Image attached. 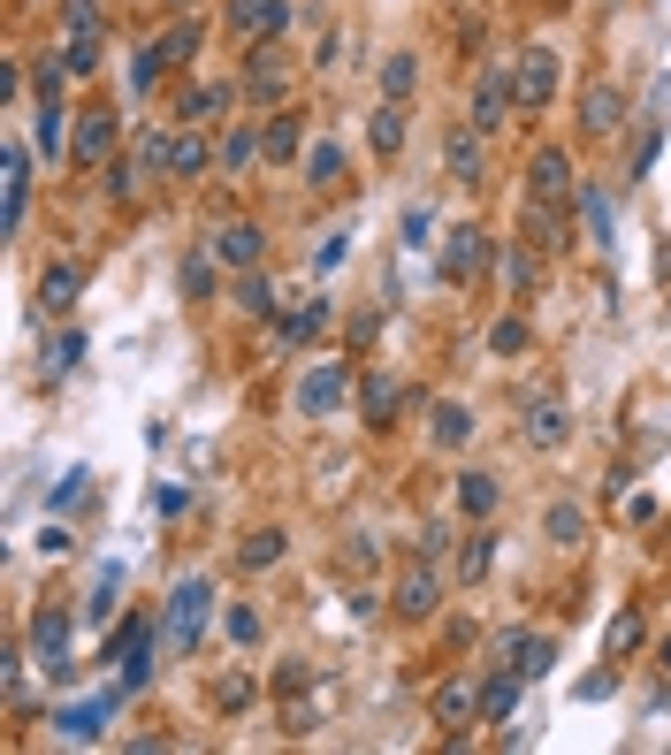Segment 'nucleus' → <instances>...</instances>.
I'll return each mask as SVG.
<instances>
[{
  "label": "nucleus",
  "instance_id": "17",
  "mask_svg": "<svg viewBox=\"0 0 671 755\" xmlns=\"http://www.w3.org/2000/svg\"><path fill=\"white\" fill-rule=\"evenodd\" d=\"M214 260H221V268H252V260H260V229H252V222H221V229H214Z\"/></svg>",
  "mask_w": 671,
  "mask_h": 755
},
{
  "label": "nucleus",
  "instance_id": "8",
  "mask_svg": "<svg viewBox=\"0 0 671 755\" xmlns=\"http://www.w3.org/2000/svg\"><path fill=\"white\" fill-rule=\"evenodd\" d=\"M31 649H38V664L61 679V672H69V610H38V618H31Z\"/></svg>",
  "mask_w": 671,
  "mask_h": 755
},
{
  "label": "nucleus",
  "instance_id": "36",
  "mask_svg": "<svg viewBox=\"0 0 671 755\" xmlns=\"http://www.w3.org/2000/svg\"><path fill=\"white\" fill-rule=\"evenodd\" d=\"M306 183H314V191H336V183H343V146H314V160H306Z\"/></svg>",
  "mask_w": 671,
  "mask_h": 755
},
{
  "label": "nucleus",
  "instance_id": "2",
  "mask_svg": "<svg viewBox=\"0 0 671 755\" xmlns=\"http://www.w3.org/2000/svg\"><path fill=\"white\" fill-rule=\"evenodd\" d=\"M206 604H214V581H175V596H168V641L175 649H191L198 641V626H206Z\"/></svg>",
  "mask_w": 671,
  "mask_h": 755
},
{
  "label": "nucleus",
  "instance_id": "9",
  "mask_svg": "<svg viewBox=\"0 0 671 755\" xmlns=\"http://www.w3.org/2000/svg\"><path fill=\"white\" fill-rule=\"evenodd\" d=\"M481 138H489V131H474V123H458V131L443 138V176H451V183H481Z\"/></svg>",
  "mask_w": 671,
  "mask_h": 755
},
{
  "label": "nucleus",
  "instance_id": "1",
  "mask_svg": "<svg viewBox=\"0 0 671 755\" xmlns=\"http://www.w3.org/2000/svg\"><path fill=\"white\" fill-rule=\"evenodd\" d=\"M526 199H534V206L580 199V191H572V160H565V146H542L534 160H526Z\"/></svg>",
  "mask_w": 671,
  "mask_h": 755
},
{
  "label": "nucleus",
  "instance_id": "48",
  "mask_svg": "<svg viewBox=\"0 0 671 755\" xmlns=\"http://www.w3.org/2000/svg\"><path fill=\"white\" fill-rule=\"evenodd\" d=\"M657 664H664V679H671V641H664V649H657Z\"/></svg>",
  "mask_w": 671,
  "mask_h": 755
},
{
  "label": "nucleus",
  "instance_id": "40",
  "mask_svg": "<svg viewBox=\"0 0 671 755\" xmlns=\"http://www.w3.org/2000/svg\"><path fill=\"white\" fill-rule=\"evenodd\" d=\"M321 320H329V305H306V313H275V336H291V343H298V336H314Z\"/></svg>",
  "mask_w": 671,
  "mask_h": 755
},
{
  "label": "nucleus",
  "instance_id": "30",
  "mask_svg": "<svg viewBox=\"0 0 671 755\" xmlns=\"http://www.w3.org/2000/svg\"><path fill=\"white\" fill-rule=\"evenodd\" d=\"M580 222H588L595 245H611V199H603V183H580Z\"/></svg>",
  "mask_w": 671,
  "mask_h": 755
},
{
  "label": "nucleus",
  "instance_id": "26",
  "mask_svg": "<svg viewBox=\"0 0 671 755\" xmlns=\"http://www.w3.org/2000/svg\"><path fill=\"white\" fill-rule=\"evenodd\" d=\"M435 443H443V451H466V443H474V413H466V405H435Z\"/></svg>",
  "mask_w": 671,
  "mask_h": 755
},
{
  "label": "nucleus",
  "instance_id": "35",
  "mask_svg": "<svg viewBox=\"0 0 671 755\" xmlns=\"http://www.w3.org/2000/svg\"><path fill=\"white\" fill-rule=\"evenodd\" d=\"M489 565H497V534H489V527H481V534H474V542H466V550H458V581H481V573H489Z\"/></svg>",
  "mask_w": 671,
  "mask_h": 755
},
{
  "label": "nucleus",
  "instance_id": "18",
  "mask_svg": "<svg viewBox=\"0 0 671 755\" xmlns=\"http://www.w3.org/2000/svg\"><path fill=\"white\" fill-rule=\"evenodd\" d=\"M519 687H526V679H519L511 664H497V672L481 679V718H489V725H503V718L519 710Z\"/></svg>",
  "mask_w": 671,
  "mask_h": 755
},
{
  "label": "nucleus",
  "instance_id": "38",
  "mask_svg": "<svg viewBox=\"0 0 671 755\" xmlns=\"http://www.w3.org/2000/svg\"><path fill=\"white\" fill-rule=\"evenodd\" d=\"M115 596H123V565H100V581H92V604H84V618H107V610H115Z\"/></svg>",
  "mask_w": 671,
  "mask_h": 755
},
{
  "label": "nucleus",
  "instance_id": "13",
  "mask_svg": "<svg viewBox=\"0 0 671 755\" xmlns=\"http://www.w3.org/2000/svg\"><path fill=\"white\" fill-rule=\"evenodd\" d=\"M503 108H519V100H511V77H503V69H489V77L474 84V108H466V123H474V131H497Z\"/></svg>",
  "mask_w": 671,
  "mask_h": 755
},
{
  "label": "nucleus",
  "instance_id": "7",
  "mask_svg": "<svg viewBox=\"0 0 671 755\" xmlns=\"http://www.w3.org/2000/svg\"><path fill=\"white\" fill-rule=\"evenodd\" d=\"M481 268H489V237H481V222H458L451 245H443V275L451 283H474Z\"/></svg>",
  "mask_w": 671,
  "mask_h": 755
},
{
  "label": "nucleus",
  "instance_id": "16",
  "mask_svg": "<svg viewBox=\"0 0 671 755\" xmlns=\"http://www.w3.org/2000/svg\"><path fill=\"white\" fill-rule=\"evenodd\" d=\"M283 15H291V0H229V31H244V38L283 31Z\"/></svg>",
  "mask_w": 671,
  "mask_h": 755
},
{
  "label": "nucleus",
  "instance_id": "12",
  "mask_svg": "<svg viewBox=\"0 0 671 755\" xmlns=\"http://www.w3.org/2000/svg\"><path fill=\"white\" fill-rule=\"evenodd\" d=\"M0 168H8V176H0V183H8V206H0V229L15 237V229H23V199H31V153H23V146H8V153H0Z\"/></svg>",
  "mask_w": 671,
  "mask_h": 755
},
{
  "label": "nucleus",
  "instance_id": "41",
  "mask_svg": "<svg viewBox=\"0 0 671 755\" xmlns=\"http://www.w3.org/2000/svg\"><path fill=\"white\" fill-rule=\"evenodd\" d=\"M221 626H229V641H244V649L260 641V610H244V604H229V610H221Z\"/></svg>",
  "mask_w": 671,
  "mask_h": 755
},
{
  "label": "nucleus",
  "instance_id": "10",
  "mask_svg": "<svg viewBox=\"0 0 671 755\" xmlns=\"http://www.w3.org/2000/svg\"><path fill=\"white\" fill-rule=\"evenodd\" d=\"M343 390H351L343 367H314V374L298 382V413H306V420H329L336 405H343Z\"/></svg>",
  "mask_w": 671,
  "mask_h": 755
},
{
  "label": "nucleus",
  "instance_id": "31",
  "mask_svg": "<svg viewBox=\"0 0 671 755\" xmlns=\"http://www.w3.org/2000/svg\"><path fill=\"white\" fill-rule=\"evenodd\" d=\"M634 649H641V610L626 604L611 618V633H603V656H634Z\"/></svg>",
  "mask_w": 671,
  "mask_h": 755
},
{
  "label": "nucleus",
  "instance_id": "5",
  "mask_svg": "<svg viewBox=\"0 0 671 755\" xmlns=\"http://www.w3.org/2000/svg\"><path fill=\"white\" fill-rule=\"evenodd\" d=\"M191 54H198V23H191V15H183V23H175V31H161V38H153V46H146V61H138V84H153V77H161V69H183V61H191Z\"/></svg>",
  "mask_w": 671,
  "mask_h": 755
},
{
  "label": "nucleus",
  "instance_id": "6",
  "mask_svg": "<svg viewBox=\"0 0 671 755\" xmlns=\"http://www.w3.org/2000/svg\"><path fill=\"white\" fill-rule=\"evenodd\" d=\"M580 131L588 138H618L626 131V92L618 84H588L580 92Z\"/></svg>",
  "mask_w": 671,
  "mask_h": 755
},
{
  "label": "nucleus",
  "instance_id": "3",
  "mask_svg": "<svg viewBox=\"0 0 671 755\" xmlns=\"http://www.w3.org/2000/svg\"><path fill=\"white\" fill-rule=\"evenodd\" d=\"M549 92H557V54L549 46H526L519 54V77H511V100L534 115V108H549Z\"/></svg>",
  "mask_w": 671,
  "mask_h": 755
},
{
  "label": "nucleus",
  "instance_id": "14",
  "mask_svg": "<svg viewBox=\"0 0 671 755\" xmlns=\"http://www.w3.org/2000/svg\"><path fill=\"white\" fill-rule=\"evenodd\" d=\"M77 160H84V168H107V160H115V115H107V108H92V115L77 123Z\"/></svg>",
  "mask_w": 671,
  "mask_h": 755
},
{
  "label": "nucleus",
  "instance_id": "42",
  "mask_svg": "<svg viewBox=\"0 0 671 755\" xmlns=\"http://www.w3.org/2000/svg\"><path fill=\"white\" fill-rule=\"evenodd\" d=\"M397 397H405L397 382H382V374L366 382V413H374V420H389V413H397Z\"/></svg>",
  "mask_w": 671,
  "mask_h": 755
},
{
  "label": "nucleus",
  "instance_id": "27",
  "mask_svg": "<svg viewBox=\"0 0 671 755\" xmlns=\"http://www.w3.org/2000/svg\"><path fill=\"white\" fill-rule=\"evenodd\" d=\"M275 557H283V527H260V534L237 550V573H268Z\"/></svg>",
  "mask_w": 671,
  "mask_h": 755
},
{
  "label": "nucleus",
  "instance_id": "29",
  "mask_svg": "<svg viewBox=\"0 0 671 755\" xmlns=\"http://www.w3.org/2000/svg\"><path fill=\"white\" fill-rule=\"evenodd\" d=\"M229 100H237V84H198V92L183 100V123H214Z\"/></svg>",
  "mask_w": 671,
  "mask_h": 755
},
{
  "label": "nucleus",
  "instance_id": "47",
  "mask_svg": "<svg viewBox=\"0 0 671 755\" xmlns=\"http://www.w3.org/2000/svg\"><path fill=\"white\" fill-rule=\"evenodd\" d=\"M77 359H84V336H61V343H54V367H61V374H69V367H77Z\"/></svg>",
  "mask_w": 671,
  "mask_h": 755
},
{
  "label": "nucleus",
  "instance_id": "15",
  "mask_svg": "<svg viewBox=\"0 0 671 755\" xmlns=\"http://www.w3.org/2000/svg\"><path fill=\"white\" fill-rule=\"evenodd\" d=\"M389 604L405 610V618H435V604H443V581H435V565H420V573H405Z\"/></svg>",
  "mask_w": 671,
  "mask_h": 755
},
{
  "label": "nucleus",
  "instance_id": "24",
  "mask_svg": "<svg viewBox=\"0 0 671 755\" xmlns=\"http://www.w3.org/2000/svg\"><path fill=\"white\" fill-rule=\"evenodd\" d=\"M237 305H244L252 320H275V313H283V305H275V283H268V275H252V268L237 275Z\"/></svg>",
  "mask_w": 671,
  "mask_h": 755
},
{
  "label": "nucleus",
  "instance_id": "33",
  "mask_svg": "<svg viewBox=\"0 0 671 755\" xmlns=\"http://www.w3.org/2000/svg\"><path fill=\"white\" fill-rule=\"evenodd\" d=\"M412 84H420V54H389V61H382V92H389V100H405Z\"/></svg>",
  "mask_w": 671,
  "mask_h": 755
},
{
  "label": "nucleus",
  "instance_id": "21",
  "mask_svg": "<svg viewBox=\"0 0 671 755\" xmlns=\"http://www.w3.org/2000/svg\"><path fill=\"white\" fill-rule=\"evenodd\" d=\"M77 283H84V268H69V260L46 268V275H38V313H69V305H77Z\"/></svg>",
  "mask_w": 671,
  "mask_h": 755
},
{
  "label": "nucleus",
  "instance_id": "37",
  "mask_svg": "<svg viewBox=\"0 0 671 755\" xmlns=\"http://www.w3.org/2000/svg\"><path fill=\"white\" fill-rule=\"evenodd\" d=\"M214 268H221V260H214V245H206V252H191V260H183V291H191V298H214Z\"/></svg>",
  "mask_w": 671,
  "mask_h": 755
},
{
  "label": "nucleus",
  "instance_id": "43",
  "mask_svg": "<svg viewBox=\"0 0 671 755\" xmlns=\"http://www.w3.org/2000/svg\"><path fill=\"white\" fill-rule=\"evenodd\" d=\"M428 229H435V214H428V206H405V245H412V252L428 245Z\"/></svg>",
  "mask_w": 671,
  "mask_h": 755
},
{
  "label": "nucleus",
  "instance_id": "19",
  "mask_svg": "<svg viewBox=\"0 0 671 755\" xmlns=\"http://www.w3.org/2000/svg\"><path fill=\"white\" fill-rule=\"evenodd\" d=\"M497 504H503V481H497V473H481V465H474V473H458V511H466V519H489Z\"/></svg>",
  "mask_w": 671,
  "mask_h": 755
},
{
  "label": "nucleus",
  "instance_id": "23",
  "mask_svg": "<svg viewBox=\"0 0 671 755\" xmlns=\"http://www.w3.org/2000/svg\"><path fill=\"white\" fill-rule=\"evenodd\" d=\"M252 153H260V131H252V123H237V131H229V138L214 146V168H229V176H244V168H252Z\"/></svg>",
  "mask_w": 671,
  "mask_h": 755
},
{
  "label": "nucleus",
  "instance_id": "25",
  "mask_svg": "<svg viewBox=\"0 0 671 755\" xmlns=\"http://www.w3.org/2000/svg\"><path fill=\"white\" fill-rule=\"evenodd\" d=\"M168 168H175V176H206V168H214V146H206L198 131H183V138L168 146Z\"/></svg>",
  "mask_w": 671,
  "mask_h": 755
},
{
  "label": "nucleus",
  "instance_id": "46",
  "mask_svg": "<svg viewBox=\"0 0 671 755\" xmlns=\"http://www.w3.org/2000/svg\"><path fill=\"white\" fill-rule=\"evenodd\" d=\"M69 31H100V0H69Z\"/></svg>",
  "mask_w": 671,
  "mask_h": 755
},
{
  "label": "nucleus",
  "instance_id": "11",
  "mask_svg": "<svg viewBox=\"0 0 671 755\" xmlns=\"http://www.w3.org/2000/svg\"><path fill=\"white\" fill-rule=\"evenodd\" d=\"M474 718H481V679H451V687H435V725L466 733Z\"/></svg>",
  "mask_w": 671,
  "mask_h": 755
},
{
  "label": "nucleus",
  "instance_id": "34",
  "mask_svg": "<svg viewBox=\"0 0 671 755\" xmlns=\"http://www.w3.org/2000/svg\"><path fill=\"white\" fill-rule=\"evenodd\" d=\"M542 527H549V542H580V534H588V511H580V504H549Z\"/></svg>",
  "mask_w": 671,
  "mask_h": 755
},
{
  "label": "nucleus",
  "instance_id": "45",
  "mask_svg": "<svg viewBox=\"0 0 671 755\" xmlns=\"http://www.w3.org/2000/svg\"><path fill=\"white\" fill-rule=\"evenodd\" d=\"M443 550H451V527H443V519H435V527H420V557H443Z\"/></svg>",
  "mask_w": 671,
  "mask_h": 755
},
{
  "label": "nucleus",
  "instance_id": "20",
  "mask_svg": "<svg viewBox=\"0 0 671 755\" xmlns=\"http://www.w3.org/2000/svg\"><path fill=\"white\" fill-rule=\"evenodd\" d=\"M526 443H534V451H557V443H565V405H557V397H534V405H526Z\"/></svg>",
  "mask_w": 671,
  "mask_h": 755
},
{
  "label": "nucleus",
  "instance_id": "4",
  "mask_svg": "<svg viewBox=\"0 0 671 755\" xmlns=\"http://www.w3.org/2000/svg\"><path fill=\"white\" fill-rule=\"evenodd\" d=\"M497 656L519 672V679H542V672L557 664V641H549V633H534V626H519V633H503V641H497Z\"/></svg>",
  "mask_w": 671,
  "mask_h": 755
},
{
  "label": "nucleus",
  "instance_id": "32",
  "mask_svg": "<svg viewBox=\"0 0 671 755\" xmlns=\"http://www.w3.org/2000/svg\"><path fill=\"white\" fill-rule=\"evenodd\" d=\"M405 146V100H382L374 108V153H397Z\"/></svg>",
  "mask_w": 671,
  "mask_h": 755
},
{
  "label": "nucleus",
  "instance_id": "39",
  "mask_svg": "<svg viewBox=\"0 0 671 755\" xmlns=\"http://www.w3.org/2000/svg\"><path fill=\"white\" fill-rule=\"evenodd\" d=\"M526 343H534V328H526L519 313H511V320H497V328H489V351H503V359H511V351H526Z\"/></svg>",
  "mask_w": 671,
  "mask_h": 755
},
{
  "label": "nucleus",
  "instance_id": "22",
  "mask_svg": "<svg viewBox=\"0 0 671 755\" xmlns=\"http://www.w3.org/2000/svg\"><path fill=\"white\" fill-rule=\"evenodd\" d=\"M298 146H306V115H275V123L260 131V153H268V160H291Z\"/></svg>",
  "mask_w": 671,
  "mask_h": 755
},
{
  "label": "nucleus",
  "instance_id": "44",
  "mask_svg": "<svg viewBox=\"0 0 671 755\" xmlns=\"http://www.w3.org/2000/svg\"><path fill=\"white\" fill-rule=\"evenodd\" d=\"M61 733H69V741H92V733H100V710H61Z\"/></svg>",
  "mask_w": 671,
  "mask_h": 755
},
{
  "label": "nucleus",
  "instance_id": "28",
  "mask_svg": "<svg viewBox=\"0 0 671 755\" xmlns=\"http://www.w3.org/2000/svg\"><path fill=\"white\" fill-rule=\"evenodd\" d=\"M61 69H69V77H92V69H100V31H69Z\"/></svg>",
  "mask_w": 671,
  "mask_h": 755
}]
</instances>
